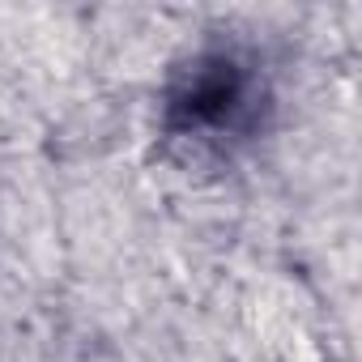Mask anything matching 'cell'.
<instances>
[{
    "label": "cell",
    "instance_id": "cell-1",
    "mask_svg": "<svg viewBox=\"0 0 362 362\" xmlns=\"http://www.w3.org/2000/svg\"><path fill=\"white\" fill-rule=\"evenodd\" d=\"M260 103L256 73L235 52H205L179 73L166 94V132L188 141L235 136L252 124Z\"/></svg>",
    "mask_w": 362,
    "mask_h": 362
}]
</instances>
